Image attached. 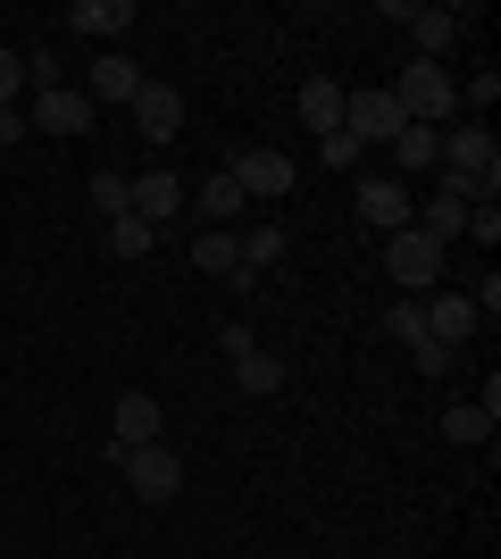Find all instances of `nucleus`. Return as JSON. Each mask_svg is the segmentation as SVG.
I'll return each instance as SVG.
<instances>
[{
    "instance_id": "obj_1",
    "label": "nucleus",
    "mask_w": 501,
    "mask_h": 559,
    "mask_svg": "<svg viewBox=\"0 0 501 559\" xmlns=\"http://www.w3.org/2000/svg\"><path fill=\"white\" fill-rule=\"evenodd\" d=\"M393 109H402L409 126H443V117L460 109L452 68H434V59H409V68H402V84H393Z\"/></svg>"
},
{
    "instance_id": "obj_2",
    "label": "nucleus",
    "mask_w": 501,
    "mask_h": 559,
    "mask_svg": "<svg viewBox=\"0 0 501 559\" xmlns=\"http://www.w3.org/2000/svg\"><path fill=\"white\" fill-rule=\"evenodd\" d=\"M384 276L402 284V293H434V284H443V242H427L418 226L384 234Z\"/></svg>"
},
{
    "instance_id": "obj_3",
    "label": "nucleus",
    "mask_w": 501,
    "mask_h": 559,
    "mask_svg": "<svg viewBox=\"0 0 501 559\" xmlns=\"http://www.w3.org/2000/svg\"><path fill=\"white\" fill-rule=\"evenodd\" d=\"M109 460L126 467V485L143 492V501H176V492H184V460H176L167 443H143V451H109Z\"/></svg>"
},
{
    "instance_id": "obj_4",
    "label": "nucleus",
    "mask_w": 501,
    "mask_h": 559,
    "mask_svg": "<svg viewBox=\"0 0 501 559\" xmlns=\"http://www.w3.org/2000/svg\"><path fill=\"white\" fill-rule=\"evenodd\" d=\"M443 167H460V176H477L485 192H501V142L485 134V126H443Z\"/></svg>"
},
{
    "instance_id": "obj_5",
    "label": "nucleus",
    "mask_w": 501,
    "mask_h": 559,
    "mask_svg": "<svg viewBox=\"0 0 501 559\" xmlns=\"http://www.w3.org/2000/svg\"><path fill=\"white\" fill-rule=\"evenodd\" d=\"M402 126H409V117L393 109V93H343V134H351L359 151H368V142L384 151V142L402 134Z\"/></svg>"
},
{
    "instance_id": "obj_6",
    "label": "nucleus",
    "mask_w": 501,
    "mask_h": 559,
    "mask_svg": "<svg viewBox=\"0 0 501 559\" xmlns=\"http://www.w3.org/2000/svg\"><path fill=\"white\" fill-rule=\"evenodd\" d=\"M384 17H402L409 34H418V59H434V68H443V50L460 43V9H443V0H427V9H409V0H384Z\"/></svg>"
},
{
    "instance_id": "obj_7",
    "label": "nucleus",
    "mask_w": 501,
    "mask_h": 559,
    "mask_svg": "<svg viewBox=\"0 0 501 559\" xmlns=\"http://www.w3.org/2000/svg\"><path fill=\"white\" fill-rule=\"evenodd\" d=\"M351 201H359V226H384V234L418 226V201H409V185H402V176H368V185H359Z\"/></svg>"
},
{
    "instance_id": "obj_8",
    "label": "nucleus",
    "mask_w": 501,
    "mask_h": 559,
    "mask_svg": "<svg viewBox=\"0 0 501 559\" xmlns=\"http://www.w3.org/2000/svg\"><path fill=\"white\" fill-rule=\"evenodd\" d=\"M226 176L242 185V201H285V192H293V159H285V151H235Z\"/></svg>"
},
{
    "instance_id": "obj_9",
    "label": "nucleus",
    "mask_w": 501,
    "mask_h": 559,
    "mask_svg": "<svg viewBox=\"0 0 501 559\" xmlns=\"http://www.w3.org/2000/svg\"><path fill=\"white\" fill-rule=\"evenodd\" d=\"M418 318H427V334H434V343H443V350H460V343H468V334L485 326L468 293H427V301H418Z\"/></svg>"
},
{
    "instance_id": "obj_10",
    "label": "nucleus",
    "mask_w": 501,
    "mask_h": 559,
    "mask_svg": "<svg viewBox=\"0 0 501 559\" xmlns=\"http://www.w3.org/2000/svg\"><path fill=\"white\" fill-rule=\"evenodd\" d=\"M134 126H143L151 151L176 142V134H184V93H176V84H143V93H134Z\"/></svg>"
},
{
    "instance_id": "obj_11",
    "label": "nucleus",
    "mask_w": 501,
    "mask_h": 559,
    "mask_svg": "<svg viewBox=\"0 0 501 559\" xmlns=\"http://www.w3.org/2000/svg\"><path fill=\"white\" fill-rule=\"evenodd\" d=\"M143 443H159V401L118 393V409H109V451H143Z\"/></svg>"
},
{
    "instance_id": "obj_12",
    "label": "nucleus",
    "mask_w": 501,
    "mask_h": 559,
    "mask_svg": "<svg viewBox=\"0 0 501 559\" xmlns=\"http://www.w3.org/2000/svg\"><path fill=\"white\" fill-rule=\"evenodd\" d=\"M34 126H43V134H84V126H93L84 84H50V93H34Z\"/></svg>"
},
{
    "instance_id": "obj_13",
    "label": "nucleus",
    "mask_w": 501,
    "mask_h": 559,
    "mask_svg": "<svg viewBox=\"0 0 501 559\" xmlns=\"http://www.w3.org/2000/svg\"><path fill=\"white\" fill-rule=\"evenodd\" d=\"M143 84H151V75L134 68L126 50H109V59H93V75H84V100H93V109H100V100H126V109H134V93H143Z\"/></svg>"
},
{
    "instance_id": "obj_14",
    "label": "nucleus",
    "mask_w": 501,
    "mask_h": 559,
    "mask_svg": "<svg viewBox=\"0 0 501 559\" xmlns=\"http://www.w3.org/2000/svg\"><path fill=\"white\" fill-rule=\"evenodd\" d=\"M126 210L143 217V226H167V217L184 210V185H176L167 167H151V176H134V185H126Z\"/></svg>"
},
{
    "instance_id": "obj_15",
    "label": "nucleus",
    "mask_w": 501,
    "mask_h": 559,
    "mask_svg": "<svg viewBox=\"0 0 501 559\" xmlns=\"http://www.w3.org/2000/svg\"><path fill=\"white\" fill-rule=\"evenodd\" d=\"M192 267H201V276H235V267H242L235 226H201V234H192Z\"/></svg>"
},
{
    "instance_id": "obj_16",
    "label": "nucleus",
    "mask_w": 501,
    "mask_h": 559,
    "mask_svg": "<svg viewBox=\"0 0 501 559\" xmlns=\"http://www.w3.org/2000/svg\"><path fill=\"white\" fill-rule=\"evenodd\" d=\"M384 151H393V159H402L409 176H418V167L434 176V167H443V126H402V134L384 142Z\"/></svg>"
},
{
    "instance_id": "obj_17",
    "label": "nucleus",
    "mask_w": 501,
    "mask_h": 559,
    "mask_svg": "<svg viewBox=\"0 0 501 559\" xmlns=\"http://www.w3.org/2000/svg\"><path fill=\"white\" fill-rule=\"evenodd\" d=\"M301 117H310V134H343V84H334V75H310V84H301Z\"/></svg>"
},
{
    "instance_id": "obj_18",
    "label": "nucleus",
    "mask_w": 501,
    "mask_h": 559,
    "mask_svg": "<svg viewBox=\"0 0 501 559\" xmlns=\"http://www.w3.org/2000/svg\"><path fill=\"white\" fill-rule=\"evenodd\" d=\"M68 25L75 34H126V25H134V0H75Z\"/></svg>"
},
{
    "instance_id": "obj_19",
    "label": "nucleus",
    "mask_w": 501,
    "mask_h": 559,
    "mask_svg": "<svg viewBox=\"0 0 501 559\" xmlns=\"http://www.w3.org/2000/svg\"><path fill=\"white\" fill-rule=\"evenodd\" d=\"M235 242H242V276H260V267L285 259V226H235Z\"/></svg>"
},
{
    "instance_id": "obj_20",
    "label": "nucleus",
    "mask_w": 501,
    "mask_h": 559,
    "mask_svg": "<svg viewBox=\"0 0 501 559\" xmlns=\"http://www.w3.org/2000/svg\"><path fill=\"white\" fill-rule=\"evenodd\" d=\"M235 384H242L251 401L285 393V359H267V350H251V359H235Z\"/></svg>"
},
{
    "instance_id": "obj_21",
    "label": "nucleus",
    "mask_w": 501,
    "mask_h": 559,
    "mask_svg": "<svg viewBox=\"0 0 501 559\" xmlns=\"http://www.w3.org/2000/svg\"><path fill=\"white\" fill-rule=\"evenodd\" d=\"M201 210H210V226H235V217L251 210V201H242V185H235V176H226V167H217L210 185H201Z\"/></svg>"
},
{
    "instance_id": "obj_22",
    "label": "nucleus",
    "mask_w": 501,
    "mask_h": 559,
    "mask_svg": "<svg viewBox=\"0 0 501 559\" xmlns=\"http://www.w3.org/2000/svg\"><path fill=\"white\" fill-rule=\"evenodd\" d=\"M418 234H427V242H443V251H452L460 234H468V210H460V201H443V192H434V201H427V217H418Z\"/></svg>"
},
{
    "instance_id": "obj_23",
    "label": "nucleus",
    "mask_w": 501,
    "mask_h": 559,
    "mask_svg": "<svg viewBox=\"0 0 501 559\" xmlns=\"http://www.w3.org/2000/svg\"><path fill=\"white\" fill-rule=\"evenodd\" d=\"M151 242H159V226H143L134 210L109 217V259H151Z\"/></svg>"
},
{
    "instance_id": "obj_24",
    "label": "nucleus",
    "mask_w": 501,
    "mask_h": 559,
    "mask_svg": "<svg viewBox=\"0 0 501 559\" xmlns=\"http://www.w3.org/2000/svg\"><path fill=\"white\" fill-rule=\"evenodd\" d=\"M443 435L452 443H493V418H485L477 401H460V409H443Z\"/></svg>"
},
{
    "instance_id": "obj_25",
    "label": "nucleus",
    "mask_w": 501,
    "mask_h": 559,
    "mask_svg": "<svg viewBox=\"0 0 501 559\" xmlns=\"http://www.w3.org/2000/svg\"><path fill=\"white\" fill-rule=\"evenodd\" d=\"M409 359H418V376H452V368H460V350H443L434 334H418V343H409Z\"/></svg>"
},
{
    "instance_id": "obj_26",
    "label": "nucleus",
    "mask_w": 501,
    "mask_h": 559,
    "mask_svg": "<svg viewBox=\"0 0 501 559\" xmlns=\"http://www.w3.org/2000/svg\"><path fill=\"white\" fill-rule=\"evenodd\" d=\"M384 334H393V343H418V334H427L418 301H393V309H384Z\"/></svg>"
},
{
    "instance_id": "obj_27",
    "label": "nucleus",
    "mask_w": 501,
    "mask_h": 559,
    "mask_svg": "<svg viewBox=\"0 0 501 559\" xmlns=\"http://www.w3.org/2000/svg\"><path fill=\"white\" fill-rule=\"evenodd\" d=\"M93 210H100V217H126V176H109V167H100V176H93Z\"/></svg>"
},
{
    "instance_id": "obj_28",
    "label": "nucleus",
    "mask_w": 501,
    "mask_h": 559,
    "mask_svg": "<svg viewBox=\"0 0 501 559\" xmlns=\"http://www.w3.org/2000/svg\"><path fill=\"white\" fill-rule=\"evenodd\" d=\"M217 350H226V359H251V350H260V334L242 326V318H226V326H217Z\"/></svg>"
},
{
    "instance_id": "obj_29",
    "label": "nucleus",
    "mask_w": 501,
    "mask_h": 559,
    "mask_svg": "<svg viewBox=\"0 0 501 559\" xmlns=\"http://www.w3.org/2000/svg\"><path fill=\"white\" fill-rule=\"evenodd\" d=\"M25 84H43V93L68 84V75H59V50H25Z\"/></svg>"
},
{
    "instance_id": "obj_30",
    "label": "nucleus",
    "mask_w": 501,
    "mask_h": 559,
    "mask_svg": "<svg viewBox=\"0 0 501 559\" xmlns=\"http://www.w3.org/2000/svg\"><path fill=\"white\" fill-rule=\"evenodd\" d=\"M17 93H25V59L0 50V109H17Z\"/></svg>"
},
{
    "instance_id": "obj_31",
    "label": "nucleus",
    "mask_w": 501,
    "mask_h": 559,
    "mask_svg": "<svg viewBox=\"0 0 501 559\" xmlns=\"http://www.w3.org/2000/svg\"><path fill=\"white\" fill-rule=\"evenodd\" d=\"M318 159H326V167H351L359 142H351V134H318Z\"/></svg>"
},
{
    "instance_id": "obj_32",
    "label": "nucleus",
    "mask_w": 501,
    "mask_h": 559,
    "mask_svg": "<svg viewBox=\"0 0 501 559\" xmlns=\"http://www.w3.org/2000/svg\"><path fill=\"white\" fill-rule=\"evenodd\" d=\"M468 242H501V210L485 201V210H468Z\"/></svg>"
},
{
    "instance_id": "obj_33",
    "label": "nucleus",
    "mask_w": 501,
    "mask_h": 559,
    "mask_svg": "<svg viewBox=\"0 0 501 559\" xmlns=\"http://www.w3.org/2000/svg\"><path fill=\"white\" fill-rule=\"evenodd\" d=\"M460 100H477V109H493V100H501V75L485 68V75H477V84H468V93H460Z\"/></svg>"
},
{
    "instance_id": "obj_34",
    "label": "nucleus",
    "mask_w": 501,
    "mask_h": 559,
    "mask_svg": "<svg viewBox=\"0 0 501 559\" xmlns=\"http://www.w3.org/2000/svg\"><path fill=\"white\" fill-rule=\"evenodd\" d=\"M17 134H25V126H17V109H0V151H9Z\"/></svg>"
}]
</instances>
